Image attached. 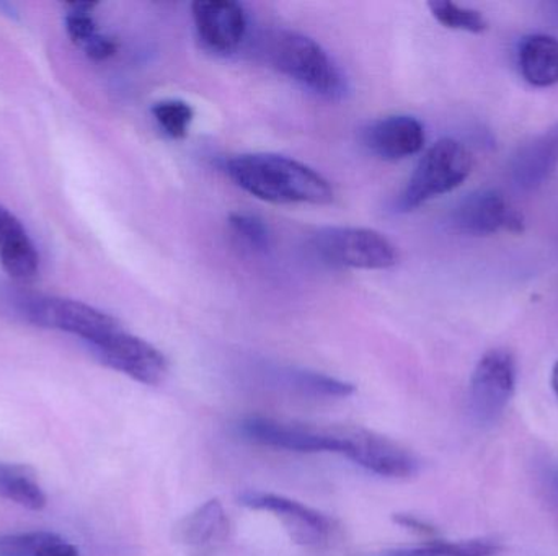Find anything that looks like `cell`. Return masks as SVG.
<instances>
[{"instance_id": "cell-3", "label": "cell", "mask_w": 558, "mask_h": 556, "mask_svg": "<svg viewBox=\"0 0 558 556\" xmlns=\"http://www.w3.org/2000/svg\"><path fill=\"white\" fill-rule=\"evenodd\" d=\"M311 250L322 263L353 270H387L399 260L392 242L373 228L325 227L311 238Z\"/></svg>"}, {"instance_id": "cell-13", "label": "cell", "mask_w": 558, "mask_h": 556, "mask_svg": "<svg viewBox=\"0 0 558 556\" xmlns=\"http://www.w3.org/2000/svg\"><path fill=\"white\" fill-rule=\"evenodd\" d=\"M363 144L379 159H407L425 146V127L416 118L392 114L367 124L363 131Z\"/></svg>"}, {"instance_id": "cell-1", "label": "cell", "mask_w": 558, "mask_h": 556, "mask_svg": "<svg viewBox=\"0 0 558 556\" xmlns=\"http://www.w3.org/2000/svg\"><path fill=\"white\" fill-rule=\"evenodd\" d=\"M229 178L248 195L274 205L324 206L333 201L330 183L305 163L277 153H244L226 162Z\"/></svg>"}, {"instance_id": "cell-4", "label": "cell", "mask_w": 558, "mask_h": 556, "mask_svg": "<svg viewBox=\"0 0 558 556\" xmlns=\"http://www.w3.org/2000/svg\"><path fill=\"white\" fill-rule=\"evenodd\" d=\"M472 157L458 140H438L420 159L409 185L399 198L400 211H413L438 196L451 193L469 178Z\"/></svg>"}, {"instance_id": "cell-26", "label": "cell", "mask_w": 558, "mask_h": 556, "mask_svg": "<svg viewBox=\"0 0 558 556\" xmlns=\"http://www.w3.org/2000/svg\"><path fill=\"white\" fill-rule=\"evenodd\" d=\"M38 556H81L74 545L69 544L64 539L49 532L48 539L43 544Z\"/></svg>"}, {"instance_id": "cell-9", "label": "cell", "mask_w": 558, "mask_h": 556, "mask_svg": "<svg viewBox=\"0 0 558 556\" xmlns=\"http://www.w3.org/2000/svg\"><path fill=\"white\" fill-rule=\"evenodd\" d=\"M242 506L275 515L295 544L304 547H324L333 539L335 521L317 509L286 496L265 492H247L239 498Z\"/></svg>"}, {"instance_id": "cell-8", "label": "cell", "mask_w": 558, "mask_h": 556, "mask_svg": "<svg viewBox=\"0 0 558 556\" xmlns=\"http://www.w3.org/2000/svg\"><path fill=\"white\" fill-rule=\"evenodd\" d=\"M90 349L98 361L144 385L162 384L169 372V362L156 346L121 329Z\"/></svg>"}, {"instance_id": "cell-7", "label": "cell", "mask_w": 558, "mask_h": 556, "mask_svg": "<svg viewBox=\"0 0 558 556\" xmlns=\"http://www.w3.org/2000/svg\"><path fill=\"white\" fill-rule=\"evenodd\" d=\"M22 312L33 325L78 336L88 346L121 329L114 317L64 297H32L23 304Z\"/></svg>"}, {"instance_id": "cell-2", "label": "cell", "mask_w": 558, "mask_h": 556, "mask_svg": "<svg viewBox=\"0 0 558 556\" xmlns=\"http://www.w3.org/2000/svg\"><path fill=\"white\" fill-rule=\"evenodd\" d=\"M265 58L286 77L318 97H341L343 75L328 52L308 36L289 29L270 33L265 39Z\"/></svg>"}, {"instance_id": "cell-19", "label": "cell", "mask_w": 558, "mask_h": 556, "mask_svg": "<svg viewBox=\"0 0 558 556\" xmlns=\"http://www.w3.org/2000/svg\"><path fill=\"white\" fill-rule=\"evenodd\" d=\"M501 545L487 539L474 541H432L418 547L399 548L383 556H498Z\"/></svg>"}, {"instance_id": "cell-5", "label": "cell", "mask_w": 558, "mask_h": 556, "mask_svg": "<svg viewBox=\"0 0 558 556\" xmlns=\"http://www.w3.org/2000/svg\"><path fill=\"white\" fill-rule=\"evenodd\" d=\"M517 391V361L507 349L482 356L469 385V410L475 423L494 427L504 417Z\"/></svg>"}, {"instance_id": "cell-27", "label": "cell", "mask_w": 558, "mask_h": 556, "mask_svg": "<svg viewBox=\"0 0 558 556\" xmlns=\"http://www.w3.org/2000/svg\"><path fill=\"white\" fill-rule=\"evenodd\" d=\"M393 522L399 524L400 528L409 529V531L416 532L420 535H432L438 534L435 526L429 524V522L423 521L418 516L413 515H396L393 516Z\"/></svg>"}, {"instance_id": "cell-28", "label": "cell", "mask_w": 558, "mask_h": 556, "mask_svg": "<svg viewBox=\"0 0 558 556\" xmlns=\"http://www.w3.org/2000/svg\"><path fill=\"white\" fill-rule=\"evenodd\" d=\"M550 385H553L554 394H556L558 398V361L556 362V366H554L553 369V378H550Z\"/></svg>"}, {"instance_id": "cell-17", "label": "cell", "mask_w": 558, "mask_h": 556, "mask_svg": "<svg viewBox=\"0 0 558 556\" xmlns=\"http://www.w3.org/2000/svg\"><path fill=\"white\" fill-rule=\"evenodd\" d=\"M518 64L524 81L534 87L558 84V39L549 35H531L523 39Z\"/></svg>"}, {"instance_id": "cell-25", "label": "cell", "mask_w": 558, "mask_h": 556, "mask_svg": "<svg viewBox=\"0 0 558 556\" xmlns=\"http://www.w3.org/2000/svg\"><path fill=\"white\" fill-rule=\"evenodd\" d=\"M87 58L94 59V61H107V59L113 58L118 52V41L111 36L98 33L92 41L82 48Z\"/></svg>"}, {"instance_id": "cell-16", "label": "cell", "mask_w": 558, "mask_h": 556, "mask_svg": "<svg viewBox=\"0 0 558 556\" xmlns=\"http://www.w3.org/2000/svg\"><path fill=\"white\" fill-rule=\"evenodd\" d=\"M229 529L231 524L221 503L209 499L179 522L175 538L186 547H213L228 539Z\"/></svg>"}, {"instance_id": "cell-18", "label": "cell", "mask_w": 558, "mask_h": 556, "mask_svg": "<svg viewBox=\"0 0 558 556\" xmlns=\"http://www.w3.org/2000/svg\"><path fill=\"white\" fill-rule=\"evenodd\" d=\"M0 495L32 511H41L46 506L45 492L28 467L0 466Z\"/></svg>"}, {"instance_id": "cell-22", "label": "cell", "mask_w": 558, "mask_h": 556, "mask_svg": "<svg viewBox=\"0 0 558 556\" xmlns=\"http://www.w3.org/2000/svg\"><path fill=\"white\" fill-rule=\"evenodd\" d=\"M229 225L235 237L254 251H267L271 245V232L260 215L252 212H232Z\"/></svg>"}, {"instance_id": "cell-15", "label": "cell", "mask_w": 558, "mask_h": 556, "mask_svg": "<svg viewBox=\"0 0 558 556\" xmlns=\"http://www.w3.org/2000/svg\"><path fill=\"white\" fill-rule=\"evenodd\" d=\"M0 264L12 280L20 283H28L38 276V250L22 221L3 206H0Z\"/></svg>"}, {"instance_id": "cell-14", "label": "cell", "mask_w": 558, "mask_h": 556, "mask_svg": "<svg viewBox=\"0 0 558 556\" xmlns=\"http://www.w3.org/2000/svg\"><path fill=\"white\" fill-rule=\"evenodd\" d=\"M558 169V123L524 143L510 162L511 180L523 191L541 188Z\"/></svg>"}, {"instance_id": "cell-29", "label": "cell", "mask_w": 558, "mask_h": 556, "mask_svg": "<svg viewBox=\"0 0 558 556\" xmlns=\"http://www.w3.org/2000/svg\"><path fill=\"white\" fill-rule=\"evenodd\" d=\"M554 486H556V492L558 493V470L556 472V475H554Z\"/></svg>"}, {"instance_id": "cell-12", "label": "cell", "mask_w": 558, "mask_h": 556, "mask_svg": "<svg viewBox=\"0 0 558 556\" xmlns=\"http://www.w3.org/2000/svg\"><path fill=\"white\" fill-rule=\"evenodd\" d=\"M196 35L208 51L231 54L247 35V13L234 0H198L193 3Z\"/></svg>"}, {"instance_id": "cell-20", "label": "cell", "mask_w": 558, "mask_h": 556, "mask_svg": "<svg viewBox=\"0 0 558 556\" xmlns=\"http://www.w3.org/2000/svg\"><path fill=\"white\" fill-rule=\"evenodd\" d=\"M428 7L433 16L446 28L475 33V35L488 28L487 18L478 10L459 5L451 0H433Z\"/></svg>"}, {"instance_id": "cell-23", "label": "cell", "mask_w": 558, "mask_h": 556, "mask_svg": "<svg viewBox=\"0 0 558 556\" xmlns=\"http://www.w3.org/2000/svg\"><path fill=\"white\" fill-rule=\"evenodd\" d=\"M289 379L302 394L314 395V397L347 398L354 392L353 385L348 382L338 381L318 372L292 371Z\"/></svg>"}, {"instance_id": "cell-6", "label": "cell", "mask_w": 558, "mask_h": 556, "mask_svg": "<svg viewBox=\"0 0 558 556\" xmlns=\"http://www.w3.org/2000/svg\"><path fill=\"white\" fill-rule=\"evenodd\" d=\"M244 440L271 449L299 454H340L343 456V427H312V424L278 421L274 418L248 417L239 423Z\"/></svg>"}, {"instance_id": "cell-10", "label": "cell", "mask_w": 558, "mask_h": 556, "mask_svg": "<svg viewBox=\"0 0 558 556\" xmlns=\"http://www.w3.org/2000/svg\"><path fill=\"white\" fill-rule=\"evenodd\" d=\"M343 456L386 479H410L420 469L418 459L407 447L364 428L344 427Z\"/></svg>"}, {"instance_id": "cell-21", "label": "cell", "mask_w": 558, "mask_h": 556, "mask_svg": "<svg viewBox=\"0 0 558 556\" xmlns=\"http://www.w3.org/2000/svg\"><path fill=\"white\" fill-rule=\"evenodd\" d=\"M153 116L167 136L180 140L189 136L195 111L186 101L172 98V100L157 101L153 107Z\"/></svg>"}, {"instance_id": "cell-11", "label": "cell", "mask_w": 558, "mask_h": 556, "mask_svg": "<svg viewBox=\"0 0 558 556\" xmlns=\"http://www.w3.org/2000/svg\"><path fill=\"white\" fill-rule=\"evenodd\" d=\"M452 224L462 234L487 237L498 232L524 231V218L498 189H477L459 202Z\"/></svg>"}, {"instance_id": "cell-24", "label": "cell", "mask_w": 558, "mask_h": 556, "mask_svg": "<svg viewBox=\"0 0 558 556\" xmlns=\"http://www.w3.org/2000/svg\"><path fill=\"white\" fill-rule=\"evenodd\" d=\"M49 532L0 535V556H38Z\"/></svg>"}]
</instances>
